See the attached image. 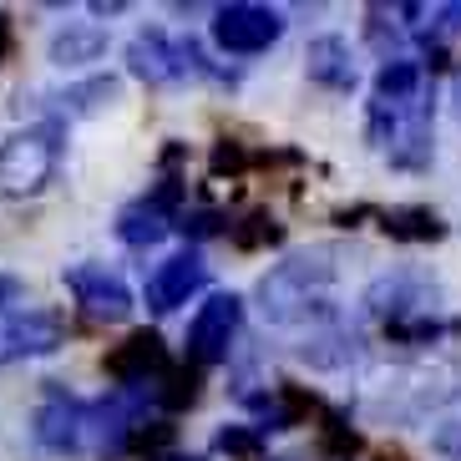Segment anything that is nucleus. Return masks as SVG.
Masks as SVG:
<instances>
[{
    "label": "nucleus",
    "instance_id": "1",
    "mask_svg": "<svg viewBox=\"0 0 461 461\" xmlns=\"http://www.w3.org/2000/svg\"><path fill=\"white\" fill-rule=\"evenodd\" d=\"M67 339V320L56 310L31 304L26 285L15 274H0V366L31 360V355H51Z\"/></svg>",
    "mask_w": 461,
    "mask_h": 461
},
{
    "label": "nucleus",
    "instance_id": "2",
    "mask_svg": "<svg viewBox=\"0 0 461 461\" xmlns=\"http://www.w3.org/2000/svg\"><path fill=\"white\" fill-rule=\"evenodd\" d=\"M330 249H310V254H294L289 264H279L274 274H264V285H258V310L264 320L274 325H289L299 314H310L314 294L335 279V264H330Z\"/></svg>",
    "mask_w": 461,
    "mask_h": 461
},
{
    "label": "nucleus",
    "instance_id": "3",
    "mask_svg": "<svg viewBox=\"0 0 461 461\" xmlns=\"http://www.w3.org/2000/svg\"><path fill=\"white\" fill-rule=\"evenodd\" d=\"M56 158H61V132H56V122L15 132L11 142L0 148V198L41 193L56 173Z\"/></svg>",
    "mask_w": 461,
    "mask_h": 461
},
{
    "label": "nucleus",
    "instance_id": "4",
    "mask_svg": "<svg viewBox=\"0 0 461 461\" xmlns=\"http://www.w3.org/2000/svg\"><path fill=\"white\" fill-rule=\"evenodd\" d=\"M127 71L163 86V82H183V77H208V61L198 51V41H183V36H167V31H137L132 46H127Z\"/></svg>",
    "mask_w": 461,
    "mask_h": 461
},
{
    "label": "nucleus",
    "instance_id": "5",
    "mask_svg": "<svg viewBox=\"0 0 461 461\" xmlns=\"http://www.w3.org/2000/svg\"><path fill=\"white\" fill-rule=\"evenodd\" d=\"M239 325H244V299L239 294H213L208 299L203 310L193 314V325H188V360H193V370H208V366H218V360H229Z\"/></svg>",
    "mask_w": 461,
    "mask_h": 461
},
{
    "label": "nucleus",
    "instance_id": "6",
    "mask_svg": "<svg viewBox=\"0 0 461 461\" xmlns=\"http://www.w3.org/2000/svg\"><path fill=\"white\" fill-rule=\"evenodd\" d=\"M279 36H285V15L269 11V5L239 0V5H223L213 15V41L229 56H258V51H269Z\"/></svg>",
    "mask_w": 461,
    "mask_h": 461
},
{
    "label": "nucleus",
    "instance_id": "7",
    "mask_svg": "<svg viewBox=\"0 0 461 461\" xmlns=\"http://www.w3.org/2000/svg\"><path fill=\"white\" fill-rule=\"evenodd\" d=\"M177 203H183V188H177V177H163V183H158L152 193H142L137 203H127L122 213H117V239H122L127 249H152L167 229H173Z\"/></svg>",
    "mask_w": 461,
    "mask_h": 461
},
{
    "label": "nucleus",
    "instance_id": "8",
    "mask_svg": "<svg viewBox=\"0 0 461 461\" xmlns=\"http://www.w3.org/2000/svg\"><path fill=\"white\" fill-rule=\"evenodd\" d=\"M102 370H107V375L122 385V391H137V385H152V380H163L167 370H173V360H167L163 335H152V330H132L122 345H112V350H107Z\"/></svg>",
    "mask_w": 461,
    "mask_h": 461
},
{
    "label": "nucleus",
    "instance_id": "9",
    "mask_svg": "<svg viewBox=\"0 0 461 461\" xmlns=\"http://www.w3.org/2000/svg\"><path fill=\"white\" fill-rule=\"evenodd\" d=\"M67 289L71 299L82 304L86 320H102V325H122L127 314H132V294L117 274H107L102 264H77L67 269Z\"/></svg>",
    "mask_w": 461,
    "mask_h": 461
},
{
    "label": "nucleus",
    "instance_id": "10",
    "mask_svg": "<svg viewBox=\"0 0 461 461\" xmlns=\"http://www.w3.org/2000/svg\"><path fill=\"white\" fill-rule=\"evenodd\" d=\"M36 441L46 451H82L86 441H96V411L86 401H71V395H51L41 411H36Z\"/></svg>",
    "mask_w": 461,
    "mask_h": 461
},
{
    "label": "nucleus",
    "instance_id": "11",
    "mask_svg": "<svg viewBox=\"0 0 461 461\" xmlns=\"http://www.w3.org/2000/svg\"><path fill=\"white\" fill-rule=\"evenodd\" d=\"M203 285H208L203 254H198V249H183V254L163 258V264L152 269V279H148V310L173 314L177 304H188V299L198 294Z\"/></svg>",
    "mask_w": 461,
    "mask_h": 461
},
{
    "label": "nucleus",
    "instance_id": "12",
    "mask_svg": "<svg viewBox=\"0 0 461 461\" xmlns=\"http://www.w3.org/2000/svg\"><path fill=\"white\" fill-rule=\"evenodd\" d=\"M304 71H310V82H320V86L350 92L355 86L350 41H339V36H320V41H310V51H304Z\"/></svg>",
    "mask_w": 461,
    "mask_h": 461
},
{
    "label": "nucleus",
    "instance_id": "13",
    "mask_svg": "<svg viewBox=\"0 0 461 461\" xmlns=\"http://www.w3.org/2000/svg\"><path fill=\"white\" fill-rule=\"evenodd\" d=\"M380 229L391 233L395 244H436V239H447V223H441L431 208H420V203L385 208V213H380Z\"/></svg>",
    "mask_w": 461,
    "mask_h": 461
},
{
    "label": "nucleus",
    "instance_id": "14",
    "mask_svg": "<svg viewBox=\"0 0 461 461\" xmlns=\"http://www.w3.org/2000/svg\"><path fill=\"white\" fill-rule=\"evenodd\" d=\"M107 51V31L102 26H67L51 36V61L56 67H86Z\"/></svg>",
    "mask_w": 461,
    "mask_h": 461
},
{
    "label": "nucleus",
    "instance_id": "15",
    "mask_svg": "<svg viewBox=\"0 0 461 461\" xmlns=\"http://www.w3.org/2000/svg\"><path fill=\"white\" fill-rule=\"evenodd\" d=\"M411 96H420V67H416V61L391 56V61L375 71V102L401 107V102H411Z\"/></svg>",
    "mask_w": 461,
    "mask_h": 461
},
{
    "label": "nucleus",
    "instance_id": "16",
    "mask_svg": "<svg viewBox=\"0 0 461 461\" xmlns=\"http://www.w3.org/2000/svg\"><path fill=\"white\" fill-rule=\"evenodd\" d=\"M223 233H229V244H233V249H249V254H254V249H269V244H279V239H285V223H279L274 213H264V208H254L249 218H239V223H229Z\"/></svg>",
    "mask_w": 461,
    "mask_h": 461
},
{
    "label": "nucleus",
    "instance_id": "17",
    "mask_svg": "<svg viewBox=\"0 0 461 461\" xmlns=\"http://www.w3.org/2000/svg\"><path fill=\"white\" fill-rule=\"evenodd\" d=\"M167 385H158V401H163L167 411H183L198 401V380H203V370H193V366H173L167 370Z\"/></svg>",
    "mask_w": 461,
    "mask_h": 461
},
{
    "label": "nucleus",
    "instance_id": "18",
    "mask_svg": "<svg viewBox=\"0 0 461 461\" xmlns=\"http://www.w3.org/2000/svg\"><path fill=\"white\" fill-rule=\"evenodd\" d=\"M218 451H229V456H258L264 451V431L258 426H223V431L213 436Z\"/></svg>",
    "mask_w": 461,
    "mask_h": 461
},
{
    "label": "nucleus",
    "instance_id": "19",
    "mask_svg": "<svg viewBox=\"0 0 461 461\" xmlns=\"http://www.w3.org/2000/svg\"><path fill=\"white\" fill-rule=\"evenodd\" d=\"M249 163H258V158H254V152H244V142H233V137H223V142H218V148H213V173L218 177H223V173H244V167Z\"/></svg>",
    "mask_w": 461,
    "mask_h": 461
},
{
    "label": "nucleus",
    "instance_id": "20",
    "mask_svg": "<svg viewBox=\"0 0 461 461\" xmlns=\"http://www.w3.org/2000/svg\"><path fill=\"white\" fill-rule=\"evenodd\" d=\"M152 461H203V456H183V451H158Z\"/></svg>",
    "mask_w": 461,
    "mask_h": 461
}]
</instances>
